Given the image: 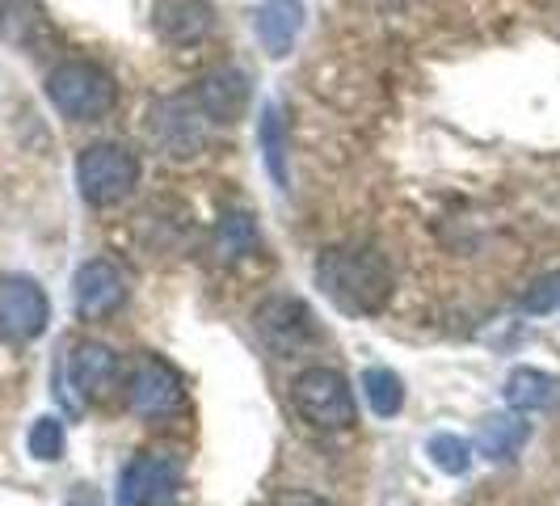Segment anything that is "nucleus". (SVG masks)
I'll list each match as a JSON object with an SVG mask.
<instances>
[{
    "label": "nucleus",
    "instance_id": "obj_1",
    "mask_svg": "<svg viewBox=\"0 0 560 506\" xmlns=\"http://www.w3.org/2000/svg\"><path fill=\"white\" fill-rule=\"evenodd\" d=\"M316 287L334 300L341 312H380L393 300V266L375 245H334L316 257Z\"/></svg>",
    "mask_w": 560,
    "mask_h": 506
},
{
    "label": "nucleus",
    "instance_id": "obj_2",
    "mask_svg": "<svg viewBox=\"0 0 560 506\" xmlns=\"http://www.w3.org/2000/svg\"><path fill=\"white\" fill-rule=\"evenodd\" d=\"M47 97L68 123H102L118 106V84L89 59H63L47 77Z\"/></svg>",
    "mask_w": 560,
    "mask_h": 506
},
{
    "label": "nucleus",
    "instance_id": "obj_3",
    "mask_svg": "<svg viewBox=\"0 0 560 506\" xmlns=\"http://www.w3.org/2000/svg\"><path fill=\"white\" fill-rule=\"evenodd\" d=\"M291 405L316 430H350L359 422V401L334 367H304L291 380Z\"/></svg>",
    "mask_w": 560,
    "mask_h": 506
},
{
    "label": "nucleus",
    "instance_id": "obj_4",
    "mask_svg": "<svg viewBox=\"0 0 560 506\" xmlns=\"http://www.w3.org/2000/svg\"><path fill=\"white\" fill-rule=\"evenodd\" d=\"M77 186L89 207H114L140 186V161L127 143H89L77 157Z\"/></svg>",
    "mask_w": 560,
    "mask_h": 506
},
{
    "label": "nucleus",
    "instance_id": "obj_5",
    "mask_svg": "<svg viewBox=\"0 0 560 506\" xmlns=\"http://www.w3.org/2000/svg\"><path fill=\"white\" fill-rule=\"evenodd\" d=\"M148 136L156 140V148L173 157V161H190L198 157L207 140H211V118L198 111V102L190 93L177 97H161L148 111Z\"/></svg>",
    "mask_w": 560,
    "mask_h": 506
},
{
    "label": "nucleus",
    "instance_id": "obj_6",
    "mask_svg": "<svg viewBox=\"0 0 560 506\" xmlns=\"http://www.w3.org/2000/svg\"><path fill=\"white\" fill-rule=\"evenodd\" d=\"M186 481V460L168 448H148L131 456V464L118 473V506H161Z\"/></svg>",
    "mask_w": 560,
    "mask_h": 506
},
{
    "label": "nucleus",
    "instance_id": "obj_7",
    "mask_svg": "<svg viewBox=\"0 0 560 506\" xmlns=\"http://www.w3.org/2000/svg\"><path fill=\"white\" fill-rule=\"evenodd\" d=\"M127 405H131V414H140L148 422H165L173 414H182L186 410L182 371L161 355H143L140 364L131 367V380H127Z\"/></svg>",
    "mask_w": 560,
    "mask_h": 506
},
{
    "label": "nucleus",
    "instance_id": "obj_8",
    "mask_svg": "<svg viewBox=\"0 0 560 506\" xmlns=\"http://www.w3.org/2000/svg\"><path fill=\"white\" fill-rule=\"evenodd\" d=\"M51 321L47 291L26 275L0 279V342H34Z\"/></svg>",
    "mask_w": 560,
    "mask_h": 506
},
{
    "label": "nucleus",
    "instance_id": "obj_9",
    "mask_svg": "<svg viewBox=\"0 0 560 506\" xmlns=\"http://www.w3.org/2000/svg\"><path fill=\"white\" fill-rule=\"evenodd\" d=\"M253 330H257V337H261L275 355H295V350H304L308 342L320 337L312 309L304 300H291V296L266 300L261 309L253 312Z\"/></svg>",
    "mask_w": 560,
    "mask_h": 506
},
{
    "label": "nucleus",
    "instance_id": "obj_10",
    "mask_svg": "<svg viewBox=\"0 0 560 506\" xmlns=\"http://www.w3.org/2000/svg\"><path fill=\"white\" fill-rule=\"evenodd\" d=\"M122 300H127V279H122V271L114 262L93 257V262H84L81 271H77V279H72V304H77V312H81L84 321L110 317V312L122 309Z\"/></svg>",
    "mask_w": 560,
    "mask_h": 506
},
{
    "label": "nucleus",
    "instance_id": "obj_11",
    "mask_svg": "<svg viewBox=\"0 0 560 506\" xmlns=\"http://www.w3.org/2000/svg\"><path fill=\"white\" fill-rule=\"evenodd\" d=\"M190 97L198 102V111L207 114L211 123H241L249 111V77L241 68H211L207 77H198Z\"/></svg>",
    "mask_w": 560,
    "mask_h": 506
},
{
    "label": "nucleus",
    "instance_id": "obj_12",
    "mask_svg": "<svg viewBox=\"0 0 560 506\" xmlns=\"http://www.w3.org/2000/svg\"><path fill=\"white\" fill-rule=\"evenodd\" d=\"M152 26L173 47H195L202 38H211L215 9H211V0H156Z\"/></svg>",
    "mask_w": 560,
    "mask_h": 506
},
{
    "label": "nucleus",
    "instance_id": "obj_13",
    "mask_svg": "<svg viewBox=\"0 0 560 506\" xmlns=\"http://www.w3.org/2000/svg\"><path fill=\"white\" fill-rule=\"evenodd\" d=\"M118 376V355L102 342H77L72 355H68V384L77 389V396L84 401H97L106 396V389Z\"/></svg>",
    "mask_w": 560,
    "mask_h": 506
},
{
    "label": "nucleus",
    "instance_id": "obj_14",
    "mask_svg": "<svg viewBox=\"0 0 560 506\" xmlns=\"http://www.w3.org/2000/svg\"><path fill=\"white\" fill-rule=\"evenodd\" d=\"M253 30H257V43L266 47L270 59L291 56V47L304 30V0H261Z\"/></svg>",
    "mask_w": 560,
    "mask_h": 506
},
{
    "label": "nucleus",
    "instance_id": "obj_15",
    "mask_svg": "<svg viewBox=\"0 0 560 506\" xmlns=\"http://www.w3.org/2000/svg\"><path fill=\"white\" fill-rule=\"evenodd\" d=\"M557 393H560V384L548 371H539V367H518V371H510V380H505V405H510V410H523V414L548 410V405L557 401Z\"/></svg>",
    "mask_w": 560,
    "mask_h": 506
},
{
    "label": "nucleus",
    "instance_id": "obj_16",
    "mask_svg": "<svg viewBox=\"0 0 560 506\" xmlns=\"http://www.w3.org/2000/svg\"><path fill=\"white\" fill-rule=\"evenodd\" d=\"M257 148H261V161H266V169H270L275 186H287V123H282V111L275 106V102L261 106Z\"/></svg>",
    "mask_w": 560,
    "mask_h": 506
},
{
    "label": "nucleus",
    "instance_id": "obj_17",
    "mask_svg": "<svg viewBox=\"0 0 560 506\" xmlns=\"http://www.w3.org/2000/svg\"><path fill=\"white\" fill-rule=\"evenodd\" d=\"M261 245V237H257V225H253L249 211H228L220 228H215V253H220V262H241V257H249L257 253Z\"/></svg>",
    "mask_w": 560,
    "mask_h": 506
},
{
    "label": "nucleus",
    "instance_id": "obj_18",
    "mask_svg": "<svg viewBox=\"0 0 560 506\" xmlns=\"http://www.w3.org/2000/svg\"><path fill=\"white\" fill-rule=\"evenodd\" d=\"M527 435H532L527 422L510 418V414H498V418H489L480 426L477 448L485 451V456H493V460H514L518 448L527 444Z\"/></svg>",
    "mask_w": 560,
    "mask_h": 506
},
{
    "label": "nucleus",
    "instance_id": "obj_19",
    "mask_svg": "<svg viewBox=\"0 0 560 506\" xmlns=\"http://www.w3.org/2000/svg\"><path fill=\"white\" fill-rule=\"evenodd\" d=\"M363 393H366V405L380 418H393V414H400V405H405V384H400V376H396L393 367H366Z\"/></svg>",
    "mask_w": 560,
    "mask_h": 506
},
{
    "label": "nucleus",
    "instance_id": "obj_20",
    "mask_svg": "<svg viewBox=\"0 0 560 506\" xmlns=\"http://www.w3.org/2000/svg\"><path fill=\"white\" fill-rule=\"evenodd\" d=\"M425 456L434 460V469H443L447 478H464L472 469V448L459 439V435H434L425 444Z\"/></svg>",
    "mask_w": 560,
    "mask_h": 506
},
{
    "label": "nucleus",
    "instance_id": "obj_21",
    "mask_svg": "<svg viewBox=\"0 0 560 506\" xmlns=\"http://www.w3.org/2000/svg\"><path fill=\"white\" fill-rule=\"evenodd\" d=\"M30 456L34 460H59L63 456V426H59V418H38L30 426Z\"/></svg>",
    "mask_w": 560,
    "mask_h": 506
},
{
    "label": "nucleus",
    "instance_id": "obj_22",
    "mask_svg": "<svg viewBox=\"0 0 560 506\" xmlns=\"http://www.w3.org/2000/svg\"><path fill=\"white\" fill-rule=\"evenodd\" d=\"M560 304V275H548V279H539L523 296V309L527 312H548V309H557Z\"/></svg>",
    "mask_w": 560,
    "mask_h": 506
},
{
    "label": "nucleus",
    "instance_id": "obj_23",
    "mask_svg": "<svg viewBox=\"0 0 560 506\" xmlns=\"http://www.w3.org/2000/svg\"><path fill=\"white\" fill-rule=\"evenodd\" d=\"M68 506H102V494H97L93 485H77V490L68 494Z\"/></svg>",
    "mask_w": 560,
    "mask_h": 506
},
{
    "label": "nucleus",
    "instance_id": "obj_24",
    "mask_svg": "<svg viewBox=\"0 0 560 506\" xmlns=\"http://www.w3.org/2000/svg\"><path fill=\"white\" fill-rule=\"evenodd\" d=\"M279 506H329L325 498H312V494H295V498H282Z\"/></svg>",
    "mask_w": 560,
    "mask_h": 506
}]
</instances>
